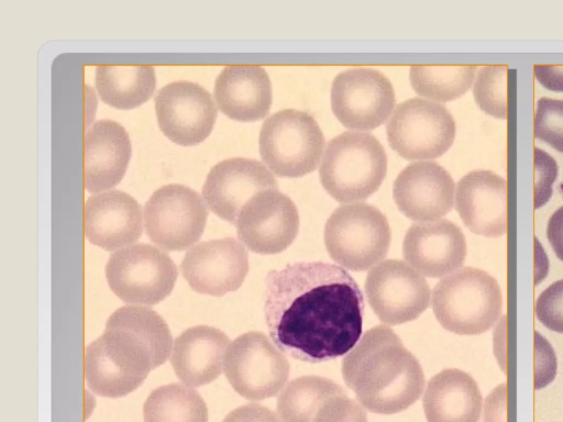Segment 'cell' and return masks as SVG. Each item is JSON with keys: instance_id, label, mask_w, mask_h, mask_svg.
I'll return each mask as SVG.
<instances>
[{"instance_id": "obj_29", "label": "cell", "mask_w": 563, "mask_h": 422, "mask_svg": "<svg viewBox=\"0 0 563 422\" xmlns=\"http://www.w3.org/2000/svg\"><path fill=\"white\" fill-rule=\"evenodd\" d=\"M476 65H413L409 78L413 90L434 101H452L472 86Z\"/></svg>"}, {"instance_id": "obj_28", "label": "cell", "mask_w": 563, "mask_h": 422, "mask_svg": "<svg viewBox=\"0 0 563 422\" xmlns=\"http://www.w3.org/2000/svg\"><path fill=\"white\" fill-rule=\"evenodd\" d=\"M144 422H208L205 400L195 389L169 384L154 389L143 404Z\"/></svg>"}, {"instance_id": "obj_13", "label": "cell", "mask_w": 563, "mask_h": 422, "mask_svg": "<svg viewBox=\"0 0 563 422\" xmlns=\"http://www.w3.org/2000/svg\"><path fill=\"white\" fill-rule=\"evenodd\" d=\"M367 301L378 319L390 325L417 319L427 310L431 291L426 278L409 264L387 259L374 266L365 281Z\"/></svg>"}, {"instance_id": "obj_7", "label": "cell", "mask_w": 563, "mask_h": 422, "mask_svg": "<svg viewBox=\"0 0 563 422\" xmlns=\"http://www.w3.org/2000/svg\"><path fill=\"white\" fill-rule=\"evenodd\" d=\"M258 147L263 162L274 174L296 178L318 167L324 149V136L309 113L285 109L265 120Z\"/></svg>"}, {"instance_id": "obj_34", "label": "cell", "mask_w": 563, "mask_h": 422, "mask_svg": "<svg viewBox=\"0 0 563 422\" xmlns=\"http://www.w3.org/2000/svg\"><path fill=\"white\" fill-rule=\"evenodd\" d=\"M313 422H368L364 408L346 395L327 400L317 412Z\"/></svg>"}, {"instance_id": "obj_32", "label": "cell", "mask_w": 563, "mask_h": 422, "mask_svg": "<svg viewBox=\"0 0 563 422\" xmlns=\"http://www.w3.org/2000/svg\"><path fill=\"white\" fill-rule=\"evenodd\" d=\"M533 131L537 138L563 153V100H538Z\"/></svg>"}, {"instance_id": "obj_24", "label": "cell", "mask_w": 563, "mask_h": 422, "mask_svg": "<svg viewBox=\"0 0 563 422\" xmlns=\"http://www.w3.org/2000/svg\"><path fill=\"white\" fill-rule=\"evenodd\" d=\"M230 338L221 330L196 325L185 330L174 342L170 364L186 385L198 387L216 380L223 369Z\"/></svg>"}, {"instance_id": "obj_36", "label": "cell", "mask_w": 563, "mask_h": 422, "mask_svg": "<svg viewBox=\"0 0 563 422\" xmlns=\"http://www.w3.org/2000/svg\"><path fill=\"white\" fill-rule=\"evenodd\" d=\"M536 338V375L534 388L541 389L550 384L556 373V359L552 347L540 333H534Z\"/></svg>"}, {"instance_id": "obj_25", "label": "cell", "mask_w": 563, "mask_h": 422, "mask_svg": "<svg viewBox=\"0 0 563 422\" xmlns=\"http://www.w3.org/2000/svg\"><path fill=\"white\" fill-rule=\"evenodd\" d=\"M422 406L427 422H478L483 398L472 376L448 368L429 380Z\"/></svg>"}, {"instance_id": "obj_37", "label": "cell", "mask_w": 563, "mask_h": 422, "mask_svg": "<svg viewBox=\"0 0 563 422\" xmlns=\"http://www.w3.org/2000/svg\"><path fill=\"white\" fill-rule=\"evenodd\" d=\"M222 422H280V420L268 408L249 403L232 410Z\"/></svg>"}, {"instance_id": "obj_40", "label": "cell", "mask_w": 563, "mask_h": 422, "mask_svg": "<svg viewBox=\"0 0 563 422\" xmlns=\"http://www.w3.org/2000/svg\"><path fill=\"white\" fill-rule=\"evenodd\" d=\"M547 237L558 258L563 262V206L550 216Z\"/></svg>"}, {"instance_id": "obj_11", "label": "cell", "mask_w": 563, "mask_h": 422, "mask_svg": "<svg viewBox=\"0 0 563 422\" xmlns=\"http://www.w3.org/2000/svg\"><path fill=\"white\" fill-rule=\"evenodd\" d=\"M207 218L202 198L191 188L178 184L155 190L144 207L146 234L166 251H183L197 243Z\"/></svg>"}, {"instance_id": "obj_10", "label": "cell", "mask_w": 563, "mask_h": 422, "mask_svg": "<svg viewBox=\"0 0 563 422\" xmlns=\"http://www.w3.org/2000/svg\"><path fill=\"white\" fill-rule=\"evenodd\" d=\"M289 368L283 352L257 331L246 332L231 342L223 363L232 388L252 401L276 396L286 385Z\"/></svg>"}, {"instance_id": "obj_15", "label": "cell", "mask_w": 563, "mask_h": 422, "mask_svg": "<svg viewBox=\"0 0 563 422\" xmlns=\"http://www.w3.org/2000/svg\"><path fill=\"white\" fill-rule=\"evenodd\" d=\"M155 112L164 135L181 146H192L205 141L218 114L210 92L186 80L161 88L155 97Z\"/></svg>"}, {"instance_id": "obj_35", "label": "cell", "mask_w": 563, "mask_h": 422, "mask_svg": "<svg viewBox=\"0 0 563 422\" xmlns=\"http://www.w3.org/2000/svg\"><path fill=\"white\" fill-rule=\"evenodd\" d=\"M534 209L547 203L552 195V185L558 175L555 160L540 148H534Z\"/></svg>"}, {"instance_id": "obj_33", "label": "cell", "mask_w": 563, "mask_h": 422, "mask_svg": "<svg viewBox=\"0 0 563 422\" xmlns=\"http://www.w3.org/2000/svg\"><path fill=\"white\" fill-rule=\"evenodd\" d=\"M534 311L545 327L563 333V279L554 281L539 295Z\"/></svg>"}, {"instance_id": "obj_23", "label": "cell", "mask_w": 563, "mask_h": 422, "mask_svg": "<svg viewBox=\"0 0 563 422\" xmlns=\"http://www.w3.org/2000/svg\"><path fill=\"white\" fill-rule=\"evenodd\" d=\"M214 99L230 119L254 122L265 118L272 106V82L257 65H230L214 81Z\"/></svg>"}, {"instance_id": "obj_16", "label": "cell", "mask_w": 563, "mask_h": 422, "mask_svg": "<svg viewBox=\"0 0 563 422\" xmlns=\"http://www.w3.org/2000/svg\"><path fill=\"white\" fill-rule=\"evenodd\" d=\"M180 270L192 290L221 297L242 286L249 273V254L233 237L210 240L186 253Z\"/></svg>"}, {"instance_id": "obj_19", "label": "cell", "mask_w": 563, "mask_h": 422, "mask_svg": "<svg viewBox=\"0 0 563 422\" xmlns=\"http://www.w3.org/2000/svg\"><path fill=\"white\" fill-rule=\"evenodd\" d=\"M407 264L420 274L439 278L462 267L466 257V241L453 222L440 219L412 224L402 242Z\"/></svg>"}, {"instance_id": "obj_26", "label": "cell", "mask_w": 563, "mask_h": 422, "mask_svg": "<svg viewBox=\"0 0 563 422\" xmlns=\"http://www.w3.org/2000/svg\"><path fill=\"white\" fill-rule=\"evenodd\" d=\"M156 86L150 65H98L96 88L103 102L117 109H133L146 102Z\"/></svg>"}, {"instance_id": "obj_8", "label": "cell", "mask_w": 563, "mask_h": 422, "mask_svg": "<svg viewBox=\"0 0 563 422\" xmlns=\"http://www.w3.org/2000/svg\"><path fill=\"white\" fill-rule=\"evenodd\" d=\"M177 275L167 253L145 243L112 253L106 265L110 289L129 303L157 304L169 296Z\"/></svg>"}, {"instance_id": "obj_6", "label": "cell", "mask_w": 563, "mask_h": 422, "mask_svg": "<svg viewBox=\"0 0 563 422\" xmlns=\"http://www.w3.org/2000/svg\"><path fill=\"white\" fill-rule=\"evenodd\" d=\"M390 238L385 214L364 202L338 207L324 225V244L330 257L354 271L379 264L388 253Z\"/></svg>"}, {"instance_id": "obj_4", "label": "cell", "mask_w": 563, "mask_h": 422, "mask_svg": "<svg viewBox=\"0 0 563 422\" xmlns=\"http://www.w3.org/2000/svg\"><path fill=\"white\" fill-rule=\"evenodd\" d=\"M438 322L460 335H478L492 329L500 316L503 295L487 271L464 267L441 279L431 298Z\"/></svg>"}, {"instance_id": "obj_1", "label": "cell", "mask_w": 563, "mask_h": 422, "mask_svg": "<svg viewBox=\"0 0 563 422\" xmlns=\"http://www.w3.org/2000/svg\"><path fill=\"white\" fill-rule=\"evenodd\" d=\"M363 314V293L339 265L300 262L266 275L271 340L295 359L317 364L347 354L361 338Z\"/></svg>"}, {"instance_id": "obj_5", "label": "cell", "mask_w": 563, "mask_h": 422, "mask_svg": "<svg viewBox=\"0 0 563 422\" xmlns=\"http://www.w3.org/2000/svg\"><path fill=\"white\" fill-rule=\"evenodd\" d=\"M158 364L133 332L106 324L104 332L85 352V378L99 396L119 398L140 387Z\"/></svg>"}, {"instance_id": "obj_38", "label": "cell", "mask_w": 563, "mask_h": 422, "mask_svg": "<svg viewBox=\"0 0 563 422\" xmlns=\"http://www.w3.org/2000/svg\"><path fill=\"white\" fill-rule=\"evenodd\" d=\"M506 384L497 386L486 398L484 422H506Z\"/></svg>"}, {"instance_id": "obj_31", "label": "cell", "mask_w": 563, "mask_h": 422, "mask_svg": "<svg viewBox=\"0 0 563 422\" xmlns=\"http://www.w3.org/2000/svg\"><path fill=\"white\" fill-rule=\"evenodd\" d=\"M507 65H485L477 73L473 95L485 113L497 119H507Z\"/></svg>"}, {"instance_id": "obj_9", "label": "cell", "mask_w": 563, "mask_h": 422, "mask_svg": "<svg viewBox=\"0 0 563 422\" xmlns=\"http://www.w3.org/2000/svg\"><path fill=\"white\" fill-rule=\"evenodd\" d=\"M386 134L390 147L405 159H433L453 144L455 122L444 106L411 98L396 107Z\"/></svg>"}, {"instance_id": "obj_12", "label": "cell", "mask_w": 563, "mask_h": 422, "mask_svg": "<svg viewBox=\"0 0 563 422\" xmlns=\"http://www.w3.org/2000/svg\"><path fill=\"white\" fill-rule=\"evenodd\" d=\"M395 101L390 80L376 69H346L332 82V111L347 129L371 131L378 127L390 115Z\"/></svg>"}, {"instance_id": "obj_2", "label": "cell", "mask_w": 563, "mask_h": 422, "mask_svg": "<svg viewBox=\"0 0 563 422\" xmlns=\"http://www.w3.org/2000/svg\"><path fill=\"white\" fill-rule=\"evenodd\" d=\"M342 377L361 406L377 414L408 409L424 388L419 360L387 325L363 334L342 360Z\"/></svg>"}, {"instance_id": "obj_14", "label": "cell", "mask_w": 563, "mask_h": 422, "mask_svg": "<svg viewBox=\"0 0 563 422\" xmlns=\"http://www.w3.org/2000/svg\"><path fill=\"white\" fill-rule=\"evenodd\" d=\"M299 224L296 204L278 189H266L251 197L235 222L242 244L261 255L285 251L297 237Z\"/></svg>"}, {"instance_id": "obj_30", "label": "cell", "mask_w": 563, "mask_h": 422, "mask_svg": "<svg viewBox=\"0 0 563 422\" xmlns=\"http://www.w3.org/2000/svg\"><path fill=\"white\" fill-rule=\"evenodd\" d=\"M106 324L126 329L137 335L150 347L158 366L167 360L173 336L167 323L154 310L141 306L121 307Z\"/></svg>"}, {"instance_id": "obj_17", "label": "cell", "mask_w": 563, "mask_h": 422, "mask_svg": "<svg viewBox=\"0 0 563 422\" xmlns=\"http://www.w3.org/2000/svg\"><path fill=\"white\" fill-rule=\"evenodd\" d=\"M455 185L438 163L416 162L397 176L393 198L399 211L418 222L440 220L454 203Z\"/></svg>"}, {"instance_id": "obj_39", "label": "cell", "mask_w": 563, "mask_h": 422, "mask_svg": "<svg viewBox=\"0 0 563 422\" xmlns=\"http://www.w3.org/2000/svg\"><path fill=\"white\" fill-rule=\"evenodd\" d=\"M537 80L547 89L563 91V65H534Z\"/></svg>"}, {"instance_id": "obj_21", "label": "cell", "mask_w": 563, "mask_h": 422, "mask_svg": "<svg viewBox=\"0 0 563 422\" xmlns=\"http://www.w3.org/2000/svg\"><path fill=\"white\" fill-rule=\"evenodd\" d=\"M87 240L106 251L128 246L142 234V210L137 201L121 190L89 197L84 208Z\"/></svg>"}, {"instance_id": "obj_22", "label": "cell", "mask_w": 563, "mask_h": 422, "mask_svg": "<svg viewBox=\"0 0 563 422\" xmlns=\"http://www.w3.org/2000/svg\"><path fill=\"white\" fill-rule=\"evenodd\" d=\"M131 142L123 126L112 120H99L84 138V184L89 192L118 185L131 158Z\"/></svg>"}, {"instance_id": "obj_27", "label": "cell", "mask_w": 563, "mask_h": 422, "mask_svg": "<svg viewBox=\"0 0 563 422\" xmlns=\"http://www.w3.org/2000/svg\"><path fill=\"white\" fill-rule=\"evenodd\" d=\"M341 395L345 391L328 378L301 376L283 388L277 398V415L280 422H313L321 406Z\"/></svg>"}, {"instance_id": "obj_20", "label": "cell", "mask_w": 563, "mask_h": 422, "mask_svg": "<svg viewBox=\"0 0 563 422\" xmlns=\"http://www.w3.org/2000/svg\"><path fill=\"white\" fill-rule=\"evenodd\" d=\"M455 209L471 232L485 237L506 234V179L492 170L470 171L456 185Z\"/></svg>"}, {"instance_id": "obj_3", "label": "cell", "mask_w": 563, "mask_h": 422, "mask_svg": "<svg viewBox=\"0 0 563 422\" xmlns=\"http://www.w3.org/2000/svg\"><path fill=\"white\" fill-rule=\"evenodd\" d=\"M387 173L383 145L369 133L343 132L328 142L319 167L325 191L339 202L371 197Z\"/></svg>"}, {"instance_id": "obj_18", "label": "cell", "mask_w": 563, "mask_h": 422, "mask_svg": "<svg viewBox=\"0 0 563 422\" xmlns=\"http://www.w3.org/2000/svg\"><path fill=\"white\" fill-rule=\"evenodd\" d=\"M277 188L275 177L261 162L234 157L211 168L202 188V197L214 214L235 224L242 207L251 197Z\"/></svg>"}]
</instances>
